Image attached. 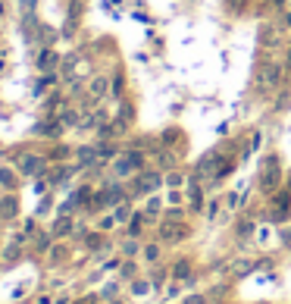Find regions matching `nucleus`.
I'll return each instance as SVG.
<instances>
[{
  "label": "nucleus",
  "mask_w": 291,
  "mask_h": 304,
  "mask_svg": "<svg viewBox=\"0 0 291 304\" xmlns=\"http://www.w3.org/2000/svg\"><path fill=\"white\" fill-rule=\"evenodd\" d=\"M141 163H144L141 154H138V151H129V154H125V157L119 160V163H116V173H119V176H129V173L141 170Z\"/></svg>",
  "instance_id": "nucleus-1"
},
{
  "label": "nucleus",
  "mask_w": 291,
  "mask_h": 304,
  "mask_svg": "<svg viewBox=\"0 0 291 304\" xmlns=\"http://www.w3.org/2000/svg\"><path fill=\"white\" fill-rule=\"evenodd\" d=\"M279 82H282V66L272 63V66H263V69H260V85H263V88H276Z\"/></svg>",
  "instance_id": "nucleus-2"
},
{
  "label": "nucleus",
  "mask_w": 291,
  "mask_h": 304,
  "mask_svg": "<svg viewBox=\"0 0 291 304\" xmlns=\"http://www.w3.org/2000/svg\"><path fill=\"white\" fill-rule=\"evenodd\" d=\"M160 182H163V179L157 176V173H148V176H141V182L135 185L138 191H151V188H160Z\"/></svg>",
  "instance_id": "nucleus-3"
},
{
  "label": "nucleus",
  "mask_w": 291,
  "mask_h": 304,
  "mask_svg": "<svg viewBox=\"0 0 291 304\" xmlns=\"http://www.w3.org/2000/svg\"><path fill=\"white\" fill-rule=\"evenodd\" d=\"M57 66V53L53 50H41L38 53V69H53Z\"/></svg>",
  "instance_id": "nucleus-4"
},
{
  "label": "nucleus",
  "mask_w": 291,
  "mask_h": 304,
  "mask_svg": "<svg viewBox=\"0 0 291 304\" xmlns=\"http://www.w3.org/2000/svg\"><path fill=\"white\" fill-rule=\"evenodd\" d=\"M288 204H291V194H288V191L276 194V210L282 213V217H285V213H288Z\"/></svg>",
  "instance_id": "nucleus-5"
},
{
  "label": "nucleus",
  "mask_w": 291,
  "mask_h": 304,
  "mask_svg": "<svg viewBox=\"0 0 291 304\" xmlns=\"http://www.w3.org/2000/svg\"><path fill=\"white\" fill-rule=\"evenodd\" d=\"M276 41H279V28H276V25H266V31H263V44L272 47Z\"/></svg>",
  "instance_id": "nucleus-6"
},
{
  "label": "nucleus",
  "mask_w": 291,
  "mask_h": 304,
  "mask_svg": "<svg viewBox=\"0 0 291 304\" xmlns=\"http://www.w3.org/2000/svg\"><path fill=\"white\" fill-rule=\"evenodd\" d=\"M41 170V160L38 157H25L22 160V173H38Z\"/></svg>",
  "instance_id": "nucleus-7"
},
{
  "label": "nucleus",
  "mask_w": 291,
  "mask_h": 304,
  "mask_svg": "<svg viewBox=\"0 0 291 304\" xmlns=\"http://www.w3.org/2000/svg\"><path fill=\"white\" fill-rule=\"evenodd\" d=\"M106 91V79H94V82H91V94H94V97H100Z\"/></svg>",
  "instance_id": "nucleus-8"
},
{
  "label": "nucleus",
  "mask_w": 291,
  "mask_h": 304,
  "mask_svg": "<svg viewBox=\"0 0 291 304\" xmlns=\"http://www.w3.org/2000/svg\"><path fill=\"white\" fill-rule=\"evenodd\" d=\"M163 239H178L181 232H178V226H163V232H160Z\"/></svg>",
  "instance_id": "nucleus-9"
},
{
  "label": "nucleus",
  "mask_w": 291,
  "mask_h": 304,
  "mask_svg": "<svg viewBox=\"0 0 291 304\" xmlns=\"http://www.w3.org/2000/svg\"><path fill=\"white\" fill-rule=\"evenodd\" d=\"M238 201H241V194H238V191L226 194V207H229V210H235V207H238Z\"/></svg>",
  "instance_id": "nucleus-10"
},
{
  "label": "nucleus",
  "mask_w": 291,
  "mask_h": 304,
  "mask_svg": "<svg viewBox=\"0 0 291 304\" xmlns=\"http://www.w3.org/2000/svg\"><path fill=\"white\" fill-rule=\"evenodd\" d=\"M166 185H169V188H178V185H185V179H181L178 173H172V176L166 179Z\"/></svg>",
  "instance_id": "nucleus-11"
},
{
  "label": "nucleus",
  "mask_w": 291,
  "mask_h": 304,
  "mask_svg": "<svg viewBox=\"0 0 291 304\" xmlns=\"http://www.w3.org/2000/svg\"><path fill=\"white\" fill-rule=\"evenodd\" d=\"M160 207H163V201H160V198H151V201H148V217H154Z\"/></svg>",
  "instance_id": "nucleus-12"
},
{
  "label": "nucleus",
  "mask_w": 291,
  "mask_h": 304,
  "mask_svg": "<svg viewBox=\"0 0 291 304\" xmlns=\"http://www.w3.org/2000/svg\"><path fill=\"white\" fill-rule=\"evenodd\" d=\"M0 185H7V188L13 185V173L10 170H0Z\"/></svg>",
  "instance_id": "nucleus-13"
},
{
  "label": "nucleus",
  "mask_w": 291,
  "mask_h": 304,
  "mask_svg": "<svg viewBox=\"0 0 291 304\" xmlns=\"http://www.w3.org/2000/svg\"><path fill=\"white\" fill-rule=\"evenodd\" d=\"M148 289H151L148 282H135V285H132V292H135V295H148Z\"/></svg>",
  "instance_id": "nucleus-14"
},
{
  "label": "nucleus",
  "mask_w": 291,
  "mask_h": 304,
  "mask_svg": "<svg viewBox=\"0 0 291 304\" xmlns=\"http://www.w3.org/2000/svg\"><path fill=\"white\" fill-rule=\"evenodd\" d=\"M144 257H148V260H157V257H160V248H157V245H151L148 251H144Z\"/></svg>",
  "instance_id": "nucleus-15"
},
{
  "label": "nucleus",
  "mask_w": 291,
  "mask_h": 304,
  "mask_svg": "<svg viewBox=\"0 0 291 304\" xmlns=\"http://www.w3.org/2000/svg\"><path fill=\"white\" fill-rule=\"evenodd\" d=\"M216 213H220V201H210V207H207V217L213 220V217H216Z\"/></svg>",
  "instance_id": "nucleus-16"
},
{
  "label": "nucleus",
  "mask_w": 291,
  "mask_h": 304,
  "mask_svg": "<svg viewBox=\"0 0 291 304\" xmlns=\"http://www.w3.org/2000/svg\"><path fill=\"white\" fill-rule=\"evenodd\" d=\"M166 201H169V204H178V201H181V194H178V191H169V198H166Z\"/></svg>",
  "instance_id": "nucleus-17"
},
{
  "label": "nucleus",
  "mask_w": 291,
  "mask_h": 304,
  "mask_svg": "<svg viewBox=\"0 0 291 304\" xmlns=\"http://www.w3.org/2000/svg\"><path fill=\"white\" fill-rule=\"evenodd\" d=\"M285 25H288V28H291V13H288V16H285Z\"/></svg>",
  "instance_id": "nucleus-18"
},
{
  "label": "nucleus",
  "mask_w": 291,
  "mask_h": 304,
  "mask_svg": "<svg viewBox=\"0 0 291 304\" xmlns=\"http://www.w3.org/2000/svg\"><path fill=\"white\" fill-rule=\"evenodd\" d=\"M276 7H285V0H276Z\"/></svg>",
  "instance_id": "nucleus-19"
},
{
  "label": "nucleus",
  "mask_w": 291,
  "mask_h": 304,
  "mask_svg": "<svg viewBox=\"0 0 291 304\" xmlns=\"http://www.w3.org/2000/svg\"><path fill=\"white\" fill-rule=\"evenodd\" d=\"M288 60H291V47H288Z\"/></svg>",
  "instance_id": "nucleus-20"
}]
</instances>
